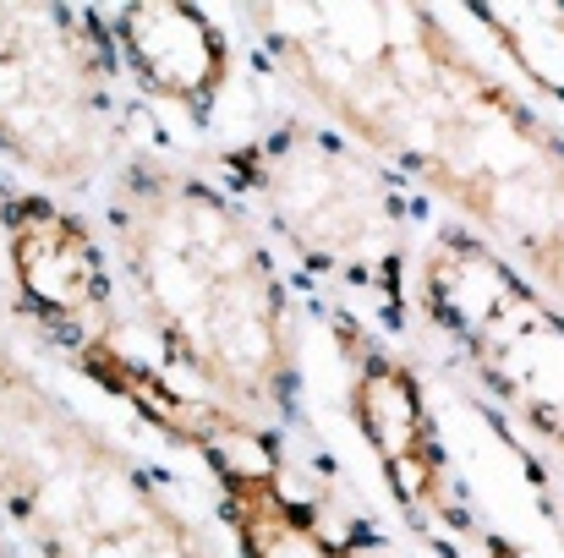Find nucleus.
I'll return each mask as SVG.
<instances>
[{"instance_id":"nucleus-1","label":"nucleus","mask_w":564,"mask_h":558,"mask_svg":"<svg viewBox=\"0 0 564 558\" xmlns=\"http://www.w3.org/2000/svg\"><path fill=\"white\" fill-rule=\"evenodd\" d=\"M280 77L564 307V138L427 6H247Z\"/></svg>"},{"instance_id":"nucleus-2","label":"nucleus","mask_w":564,"mask_h":558,"mask_svg":"<svg viewBox=\"0 0 564 558\" xmlns=\"http://www.w3.org/2000/svg\"><path fill=\"white\" fill-rule=\"evenodd\" d=\"M105 230L160 357L203 389V405L274 438L296 411L302 335L252 214L176 160L121 154Z\"/></svg>"},{"instance_id":"nucleus-3","label":"nucleus","mask_w":564,"mask_h":558,"mask_svg":"<svg viewBox=\"0 0 564 558\" xmlns=\"http://www.w3.org/2000/svg\"><path fill=\"white\" fill-rule=\"evenodd\" d=\"M0 515L39 558H219L160 477L0 340Z\"/></svg>"},{"instance_id":"nucleus-4","label":"nucleus","mask_w":564,"mask_h":558,"mask_svg":"<svg viewBox=\"0 0 564 558\" xmlns=\"http://www.w3.org/2000/svg\"><path fill=\"white\" fill-rule=\"evenodd\" d=\"M0 154L44 192H88L116 171L105 28L77 6H0Z\"/></svg>"},{"instance_id":"nucleus-5","label":"nucleus","mask_w":564,"mask_h":558,"mask_svg":"<svg viewBox=\"0 0 564 558\" xmlns=\"http://www.w3.org/2000/svg\"><path fill=\"white\" fill-rule=\"evenodd\" d=\"M427 307L471 346L499 389L564 433V307L532 291L477 236H444L422 269Z\"/></svg>"},{"instance_id":"nucleus-6","label":"nucleus","mask_w":564,"mask_h":558,"mask_svg":"<svg viewBox=\"0 0 564 558\" xmlns=\"http://www.w3.org/2000/svg\"><path fill=\"white\" fill-rule=\"evenodd\" d=\"M247 182L263 192L274 225L302 252L362 280L400 269V208L389 182L357 149H346L340 132L285 127L247 160Z\"/></svg>"},{"instance_id":"nucleus-7","label":"nucleus","mask_w":564,"mask_h":558,"mask_svg":"<svg viewBox=\"0 0 564 558\" xmlns=\"http://www.w3.org/2000/svg\"><path fill=\"white\" fill-rule=\"evenodd\" d=\"M6 247L17 269V291L50 329L72 346V357L121 346V318L110 296V269L99 241L77 214L50 203L44 192L6 203Z\"/></svg>"},{"instance_id":"nucleus-8","label":"nucleus","mask_w":564,"mask_h":558,"mask_svg":"<svg viewBox=\"0 0 564 558\" xmlns=\"http://www.w3.org/2000/svg\"><path fill=\"white\" fill-rule=\"evenodd\" d=\"M110 39L149 94L187 105V110H208L230 77L225 39H219L214 17L197 6H160V0L116 6Z\"/></svg>"},{"instance_id":"nucleus-9","label":"nucleus","mask_w":564,"mask_h":558,"mask_svg":"<svg viewBox=\"0 0 564 558\" xmlns=\"http://www.w3.org/2000/svg\"><path fill=\"white\" fill-rule=\"evenodd\" d=\"M357 416L378 444L389 482L405 493V504H427L438 493V449L427 433V411L422 394L411 383V372L400 368L389 351H378L368 340H357V383H351Z\"/></svg>"},{"instance_id":"nucleus-10","label":"nucleus","mask_w":564,"mask_h":558,"mask_svg":"<svg viewBox=\"0 0 564 558\" xmlns=\"http://www.w3.org/2000/svg\"><path fill=\"white\" fill-rule=\"evenodd\" d=\"M225 521L236 526L247 558H346L296 515V504L274 488L263 466L241 471L225 460Z\"/></svg>"},{"instance_id":"nucleus-11","label":"nucleus","mask_w":564,"mask_h":558,"mask_svg":"<svg viewBox=\"0 0 564 558\" xmlns=\"http://www.w3.org/2000/svg\"><path fill=\"white\" fill-rule=\"evenodd\" d=\"M6 318H11V307H6V296H0V340H6Z\"/></svg>"}]
</instances>
